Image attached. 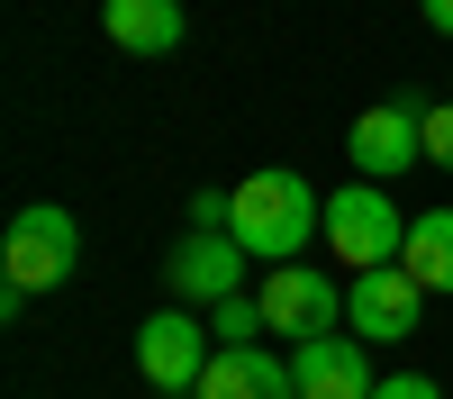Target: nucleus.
Here are the masks:
<instances>
[{"mask_svg": "<svg viewBox=\"0 0 453 399\" xmlns=\"http://www.w3.org/2000/svg\"><path fill=\"white\" fill-rule=\"evenodd\" d=\"M226 236H236L263 272H273V264H299V245L326 236V200H318V181L290 173V164L245 173V181H236V227H226Z\"/></svg>", "mask_w": 453, "mask_h": 399, "instance_id": "obj_1", "label": "nucleus"}, {"mask_svg": "<svg viewBox=\"0 0 453 399\" xmlns=\"http://www.w3.org/2000/svg\"><path fill=\"white\" fill-rule=\"evenodd\" d=\"M73 264H82V227H73V209H55V200H27L19 218H10V236H0V281L19 290H55V281H73Z\"/></svg>", "mask_w": 453, "mask_h": 399, "instance_id": "obj_2", "label": "nucleus"}, {"mask_svg": "<svg viewBox=\"0 0 453 399\" xmlns=\"http://www.w3.org/2000/svg\"><path fill=\"white\" fill-rule=\"evenodd\" d=\"M326 245H335V264H345V281L354 272H381V264H399L408 218L390 209L381 181H345V191L326 200Z\"/></svg>", "mask_w": 453, "mask_h": 399, "instance_id": "obj_3", "label": "nucleus"}, {"mask_svg": "<svg viewBox=\"0 0 453 399\" xmlns=\"http://www.w3.org/2000/svg\"><path fill=\"white\" fill-rule=\"evenodd\" d=\"M209 354H218V336H209V318H191V309H164V318L136 326V372H145V390H164V399H200Z\"/></svg>", "mask_w": 453, "mask_h": 399, "instance_id": "obj_4", "label": "nucleus"}, {"mask_svg": "<svg viewBox=\"0 0 453 399\" xmlns=\"http://www.w3.org/2000/svg\"><path fill=\"white\" fill-rule=\"evenodd\" d=\"M254 300H263V318H273V336H290V345L335 336V318H345V290H335L318 264H273Z\"/></svg>", "mask_w": 453, "mask_h": 399, "instance_id": "obj_5", "label": "nucleus"}, {"mask_svg": "<svg viewBox=\"0 0 453 399\" xmlns=\"http://www.w3.org/2000/svg\"><path fill=\"white\" fill-rule=\"evenodd\" d=\"M345 155H354V173H408L426 155V109H418V91H399V100H372L363 119H354V136H345Z\"/></svg>", "mask_w": 453, "mask_h": 399, "instance_id": "obj_6", "label": "nucleus"}, {"mask_svg": "<svg viewBox=\"0 0 453 399\" xmlns=\"http://www.w3.org/2000/svg\"><path fill=\"white\" fill-rule=\"evenodd\" d=\"M245 264H254V254H245L236 236H181V245L164 254V281H173L181 309H218V300H236V290H245Z\"/></svg>", "mask_w": 453, "mask_h": 399, "instance_id": "obj_7", "label": "nucleus"}, {"mask_svg": "<svg viewBox=\"0 0 453 399\" xmlns=\"http://www.w3.org/2000/svg\"><path fill=\"white\" fill-rule=\"evenodd\" d=\"M290 381H299V399H372V390H381L354 326H335V336H309V345L290 354Z\"/></svg>", "mask_w": 453, "mask_h": 399, "instance_id": "obj_8", "label": "nucleus"}, {"mask_svg": "<svg viewBox=\"0 0 453 399\" xmlns=\"http://www.w3.org/2000/svg\"><path fill=\"white\" fill-rule=\"evenodd\" d=\"M418 309H426V290L408 281L399 264H381V272H354V281H345V318H354V336H363V345H390V336H408V326H418Z\"/></svg>", "mask_w": 453, "mask_h": 399, "instance_id": "obj_9", "label": "nucleus"}, {"mask_svg": "<svg viewBox=\"0 0 453 399\" xmlns=\"http://www.w3.org/2000/svg\"><path fill=\"white\" fill-rule=\"evenodd\" d=\"M200 399H299V381L273 345H218L200 372Z\"/></svg>", "mask_w": 453, "mask_h": 399, "instance_id": "obj_10", "label": "nucleus"}, {"mask_svg": "<svg viewBox=\"0 0 453 399\" xmlns=\"http://www.w3.org/2000/svg\"><path fill=\"white\" fill-rule=\"evenodd\" d=\"M100 27L119 55H173L181 46V0H100Z\"/></svg>", "mask_w": 453, "mask_h": 399, "instance_id": "obj_11", "label": "nucleus"}, {"mask_svg": "<svg viewBox=\"0 0 453 399\" xmlns=\"http://www.w3.org/2000/svg\"><path fill=\"white\" fill-rule=\"evenodd\" d=\"M399 272L418 281V290H453V209H426L418 227H408V245H399Z\"/></svg>", "mask_w": 453, "mask_h": 399, "instance_id": "obj_12", "label": "nucleus"}, {"mask_svg": "<svg viewBox=\"0 0 453 399\" xmlns=\"http://www.w3.org/2000/svg\"><path fill=\"white\" fill-rule=\"evenodd\" d=\"M200 318H209V336H218V345H263V326H273L254 290H236V300H218V309H200Z\"/></svg>", "mask_w": 453, "mask_h": 399, "instance_id": "obj_13", "label": "nucleus"}, {"mask_svg": "<svg viewBox=\"0 0 453 399\" xmlns=\"http://www.w3.org/2000/svg\"><path fill=\"white\" fill-rule=\"evenodd\" d=\"M426 164L453 173V100H426Z\"/></svg>", "mask_w": 453, "mask_h": 399, "instance_id": "obj_14", "label": "nucleus"}, {"mask_svg": "<svg viewBox=\"0 0 453 399\" xmlns=\"http://www.w3.org/2000/svg\"><path fill=\"white\" fill-rule=\"evenodd\" d=\"M372 399H444V390H435L426 372H390V381H381V390H372Z\"/></svg>", "mask_w": 453, "mask_h": 399, "instance_id": "obj_15", "label": "nucleus"}, {"mask_svg": "<svg viewBox=\"0 0 453 399\" xmlns=\"http://www.w3.org/2000/svg\"><path fill=\"white\" fill-rule=\"evenodd\" d=\"M418 10H426V27H435V36H453V0H418Z\"/></svg>", "mask_w": 453, "mask_h": 399, "instance_id": "obj_16", "label": "nucleus"}]
</instances>
